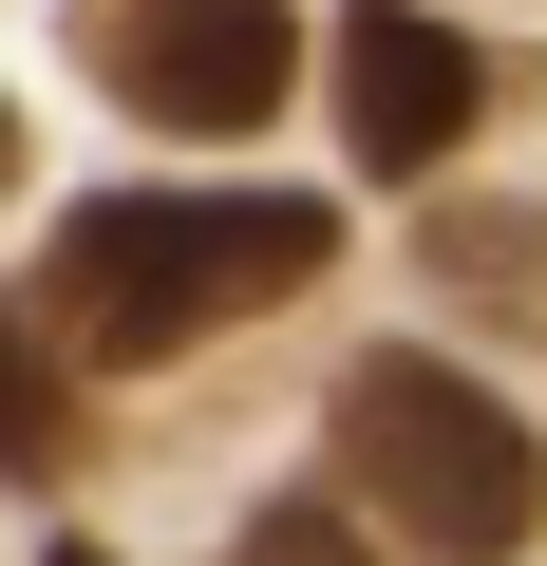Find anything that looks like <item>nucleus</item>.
Here are the masks:
<instances>
[{"mask_svg": "<svg viewBox=\"0 0 547 566\" xmlns=\"http://www.w3.org/2000/svg\"><path fill=\"white\" fill-rule=\"evenodd\" d=\"M227 566H378V547H359V510L284 491V510H245V547H227Z\"/></svg>", "mask_w": 547, "mask_h": 566, "instance_id": "nucleus-7", "label": "nucleus"}, {"mask_svg": "<svg viewBox=\"0 0 547 566\" xmlns=\"http://www.w3.org/2000/svg\"><path fill=\"white\" fill-rule=\"evenodd\" d=\"M0 170H20V133H0Z\"/></svg>", "mask_w": 547, "mask_h": 566, "instance_id": "nucleus-9", "label": "nucleus"}, {"mask_svg": "<svg viewBox=\"0 0 547 566\" xmlns=\"http://www.w3.org/2000/svg\"><path fill=\"white\" fill-rule=\"evenodd\" d=\"M340 264V227L303 189H114L57 227V340L76 359H170V340H227L264 303H303V283Z\"/></svg>", "mask_w": 547, "mask_h": 566, "instance_id": "nucleus-1", "label": "nucleus"}, {"mask_svg": "<svg viewBox=\"0 0 547 566\" xmlns=\"http://www.w3.org/2000/svg\"><path fill=\"white\" fill-rule=\"evenodd\" d=\"M95 76L151 133H264L303 95V0H95Z\"/></svg>", "mask_w": 547, "mask_h": 566, "instance_id": "nucleus-3", "label": "nucleus"}, {"mask_svg": "<svg viewBox=\"0 0 547 566\" xmlns=\"http://www.w3.org/2000/svg\"><path fill=\"white\" fill-rule=\"evenodd\" d=\"M472 114H491V57L434 20V0H340V151H359V170L434 189V170L472 151Z\"/></svg>", "mask_w": 547, "mask_h": 566, "instance_id": "nucleus-4", "label": "nucleus"}, {"mask_svg": "<svg viewBox=\"0 0 547 566\" xmlns=\"http://www.w3.org/2000/svg\"><path fill=\"white\" fill-rule=\"evenodd\" d=\"M340 453H359V491H378L434 566H491V547L547 528V434H528L509 397H472L453 359H359V378H340Z\"/></svg>", "mask_w": 547, "mask_h": 566, "instance_id": "nucleus-2", "label": "nucleus"}, {"mask_svg": "<svg viewBox=\"0 0 547 566\" xmlns=\"http://www.w3.org/2000/svg\"><path fill=\"white\" fill-rule=\"evenodd\" d=\"M415 264L453 283L472 322L547 340V208H509V189H434V208H415Z\"/></svg>", "mask_w": 547, "mask_h": 566, "instance_id": "nucleus-5", "label": "nucleus"}, {"mask_svg": "<svg viewBox=\"0 0 547 566\" xmlns=\"http://www.w3.org/2000/svg\"><path fill=\"white\" fill-rule=\"evenodd\" d=\"M57 566H114V547H57Z\"/></svg>", "mask_w": 547, "mask_h": 566, "instance_id": "nucleus-8", "label": "nucleus"}, {"mask_svg": "<svg viewBox=\"0 0 547 566\" xmlns=\"http://www.w3.org/2000/svg\"><path fill=\"white\" fill-rule=\"evenodd\" d=\"M0 453L20 472H76L95 434H76V340L39 322V303H0Z\"/></svg>", "mask_w": 547, "mask_h": 566, "instance_id": "nucleus-6", "label": "nucleus"}]
</instances>
